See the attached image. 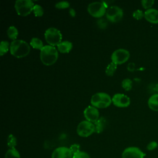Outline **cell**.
Listing matches in <instances>:
<instances>
[{
  "instance_id": "cell-23",
  "label": "cell",
  "mask_w": 158,
  "mask_h": 158,
  "mask_svg": "<svg viewBox=\"0 0 158 158\" xmlns=\"http://www.w3.org/2000/svg\"><path fill=\"white\" fill-rule=\"evenodd\" d=\"M7 146L10 148V149L15 148L16 144H17V139L12 134L9 135L7 138Z\"/></svg>"
},
{
  "instance_id": "cell-27",
  "label": "cell",
  "mask_w": 158,
  "mask_h": 158,
  "mask_svg": "<svg viewBox=\"0 0 158 158\" xmlns=\"http://www.w3.org/2000/svg\"><path fill=\"white\" fill-rule=\"evenodd\" d=\"M133 17L136 20H141L143 17H144V12L139 9H137L133 12Z\"/></svg>"
},
{
  "instance_id": "cell-16",
  "label": "cell",
  "mask_w": 158,
  "mask_h": 158,
  "mask_svg": "<svg viewBox=\"0 0 158 158\" xmlns=\"http://www.w3.org/2000/svg\"><path fill=\"white\" fill-rule=\"evenodd\" d=\"M148 104L149 109L154 111H158V93L154 94L148 99Z\"/></svg>"
},
{
  "instance_id": "cell-25",
  "label": "cell",
  "mask_w": 158,
  "mask_h": 158,
  "mask_svg": "<svg viewBox=\"0 0 158 158\" xmlns=\"http://www.w3.org/2000/svg\"><path fill=\"white\" fill-rule=\"evenodd\" d=\"M33 12L35 15L36 17H41L44 14V10H43V7L38 4H35L33 9Z\"/></svg>"
},
{
  "instance_id": "cell-5",
  "label": "cell",
  "mask_w": 158,
  "mask_h": 158,
  "mask_svg": "<svg viewBox=\"0 0 158 158\" xmlns=\"http://www.w3.org/2000/svg\"><path fill=\"white\" fill-rule=\"evenodd\" d=\"M44 38L49 45L52 46H57L62 42V34L56 28L51 27L46 30Z\"/></svg>"
},
{
  "instance_id": "cell-33",
  "label": "cell",
  "mask_w": 158,
  "mask_h": 158,
  "mask_svg": "<svg viewBox=\"0 0 158 158\" xmlns=\"http://www.w3.org/2000/svg\"><path fill=\"white\" fill-rule=\"evenodd\" d=\"M69 13H70V14L72 17H75V11L73 9H71L69 10Z\"/></svg>"
},
{
  "instance_id": "cell-2",
  "label": "cell",
  "mask_w": 158,
  "mask_h": 158,
  "mask_svg": "<svg viewBox=\"0 0 158 158\" xmlns=\"http://www.w3.org/2000/svg\"><path fill=\"white\" fill-rule=\"evenodd\" d=\"M40 59L45 65H51L57 60L58 52L55 47L46 45L40 50Z\"/></svg>"
},
{
  "instance_id": "cell-21",
  "label": "cell",
  "mask_w": 158,
  "mask_h": 158,
  "mask_svg": "<svg viewBox=\"0 0 158 158\" xmlns=\"http://www.w3.org/2000/svg\"><path fill=\"white\" fill-rule=\"evenodd\" d=\"M117 67V65L115 64V63L112 62L109 63L106 69V75L107 76H112L114 74L115 72L116 71Z\"/></svg>"
},
{
  "instance_id": "cell-10",
  "label": "cell",
  "mask_w": 158,
  "mask_h": 158,
  "mask_svg": "<svg viewBox=\"0 0 158 158\" xmlns=\"http://www.w3.org/2000/svg\"><path fill=\"white\" fill-rule=\"evenodd\" d=\"M146 156L139 148L137 147H128L122 152V158H144Z\"/></svg>"
},
{
  "instance_id": "cell-31",
  "label": "cell",
  "mask_w": 158,
  "mask_h": 158,
  "mask_svg": "<svg viewBox=\"0 0 158 158\" xmlns=\"http://www.w3.org/2000/svg\"><path fill=\"white\" fill-rule=\"evenodd\" d=\"M70 149L72 153V154H75L77 152L80 151V145L78 144H73L71 145Z\"/></svg>"
},
{
  "instance_id": "cell-14",
  "label": "cell",
  "mask_w": 158,
  "mask_h": 158,
  "mask_svg": "<svg viewBox=\"0 0 158 158\" xmlns=\"http://www.w3.org/2000/svg\"><path fill=\"white\" fill-rule=\"evenodd\" d=\"M144 19L149 22L153 24L158 23V10L149 9L144 12Z\"/></svg>"
},
{
  "instance_id": "cell-9",
  "label": "cell",
  "mask_w": 158,
  "mask_h": 158,
  "mask_svg": "<svg viewBox=\"0 0 158 158\" xmlns=\"http://www.w3.org/2000/svg\"><path fill=\"white\" fill-rule=\"evenodd\" d=\"M123 10L117 6H112L109 7L106 11V17L109 21L111 22H119L123 17Z\"/></svg>"
},
{
  "instance_id": "cell-18",
  "label": "cell",
  "mask_w": 158,
  "mask_h": 158,
  "mask_svg": "<svg viewBox=\"0 0 158 158\" xmlns=\"http://www.w3.org/2000/svg\"><path fill=\"white\" fill-rule=\"evenodd\" d=\"M18 30L17 29L16 27H14V26H11L10 27L8 28L7 31V34L8 37L12 40L13 41L16 40L17 36H18Z\"/></svg>"
},
{
  "instance_id": "cell-29",
  "label": "cell",
  "mask_w": 158,
  "mask_h": 158,
  "mask_svg": "<svg viewBox=\"0 0 158 158\" xmlns=\"http://www.w3.org/2000/svg\"><path fill=\"white\" fill-rule=\"evenodd\" d=\"M73 158H90L89 154L83 151H79L75 154H73Z\"/></svg>"
},
{
  "instance_id": "cell-20",
  "label": "cell",
  "mask_w": 158,
  "mask_h": 158,
  "mask_svg": "<svg viewBox=\"0 0 158 158\" xmlns=\"http://www.w3.org/2000/svg\"><path fill=\"white\" fill-rule=\"evenodd\" d=\"M5 158H20L19 151L15 148L9 149L5 154Z\"/></svg>"
},
{
  "instance_id": "cell-1",
  "label": "cell",
  "mask_w": 158,
  "mask_h": 158,
  "mask_svg": "<svg viewBox=\"0 0 158 158\" xmlns=\"http://www.w3.org/2000/svg\"><path fill=\"white\" fill-rule=\"evenodd\" d=\"M10 54L17 58L27 56L30 52V46L23 40H16L12 41L10 44Z\"/></svg>"
},
{
  "instance_id": "cell-22",
  "label": "cell",
  "mask_w": 158,
  "mask_h": 158,
  "mask_svg": "<svg viewBox=\"0 0 158 158\" xmlns=\"http://www.w3.org/2000/svg\"><path fill=\"white\" fill-rule=\"evenodd\" d=\"M9 43L7 41H2L0 44V55L2 56L5 54L9 49Z\"/></svg>"
},
{
  "instance_id": "cell-4",
  "label": "cell",
  "mask_w": 158,
  "mask_h": 158,
  "mask_svg": "<svg viewBox=\"0 0 158 158\" xmlns=\"http://www.w3.org/2000/svg\"><path fill=\"white\" fill-rule=\"evenodd\" d=\"M34 3L31 0H17L15 2V9L19 15L27 16L33 9Z\"/></svg>"
},
{
  "instance_id": "cell-13",
  "label": "cell",
  "mask_w": 158,
  "mask_h": 158,
  "mask_svg": "<svg viewBox=\"0 0 158 158\" xmlns=\"http://www.w3.org/2000/svg\"><path fill=\"white\" fill-rule=\"evenodd\" d=\"M51 158H73V154L70 148L59 147L52 152Z\"/></svg>"
},
{
  "instance_id": "cell-15",
  "label": "cell",
  "mask_w": 158,
  "mask_h": 158,
  "mask_svg": "<svg viewBox=\"0 0 158 158\" xmlns=\"http://www.w3.org/2000/svg\"><path fill=\"white\" fill-rule=\"evenodd\" d=\"M59 51L61 53H68L72 49V43L69 41H64L60 43L57 46Z\"/></svg>"
},
{
  "instance_id": "cell-12",
  "label": "cell",
  "mask_w": 158,
  "mask_h": 158,
  "mask_svg": "<svg viewBox=\"0 0 158 158\" xmlns=\"http://www.w3.org/2000/svg\"><path fill=\"white\" fill-rule=\"evenodd\" d=\"M83 115L86 120L93 123L99 118V112L98 109L93 106H88L85 109Z\"/></svg>"
},
{
  "instance_id": "cell-17",
  "label": "cell",
  "mask_w": 158,
  "mask_h": 158,
  "mask_svg": "<svg viewBox=\"0 0 158 158\" xmlns=\"http://www.w3.org/2000/svg\"><path fill=\"white\" fill-rule=\"evenodd\" d=\"M106 124V120L103 117L99 118L96 122L94 123V127H95V132L97 133H101L105 127Z\"/></svg>"
},
{
  "instance_id": "cell-8",
  "label": "cell",
  "mask_w": 158,
  "mask_h": 158,
  "mask_svg": "<svg viewBox=\"0 0 158 158\" xmlns=\"http://www.w3.org/2000/svg\"><path fill=\"white\" fill-rule=\"evenodd\" d=\"M130 57V52L125 49H118L114 51L111 55V60L117 65L126 62Z\"/></svg>"
},
{
  "instance_id": "cell-26",
  "label": "cell",
  "mask_w": 158,
  "mask_h": 158,
  "mask_svg": "<svg viewBox=\"0 0 158 158\" xmlns=\"http://www.w3.org/2000/svg\"><path fill=\"white\" fill-rule=\"evenodd\" d=\"M143 7L146 10L151 9V7L154 4V0H142L141 1Z\"/></svg>"
},
{
  "instance_id": "cell-6",
  "label": "cell",
  "mask_w": 158,
  "mask_h": 158,
  "mask_svg": "<svg viewBox=\"0 0 158 158\" xmlns=\"http://www.w3.org/2000/svg\"><path fill=\"white\" fill-rule=\"evenodd\" d=\"M107 7V6L104 1L93 2L88 5L87 10L92 17L100 18L106 13Z\"/></svg>"
},
{
  "instance_id": "cell-32",
  "label": "cell",
  "mask_w": 158,
  "mask_h": 158,
  "mask_svg": "<svg viewBox=\"0 0 158 158\" xmlns=\"http://www.w3.org/2000/svg\"><path fill=\"white\" fill-rule=\"evenodd\" d=\"M98 27L101 28H105L107 26V23L104 20V19H99L97 22Z\"/></svg>"
},
{
  "instance_id": "cell-11",
  "label": "cell",
  "mask_w": 158,
  "mask_h": 158,
  "mask_svg": "<svg viewBox=\"0 0 158 158\" xmlns=\"http://www.w3.org/2000/svg\"><path fill=\"white\" fill-rule=\"evenodd\" d=\"M112 102L118 107H127L130 104V99L124 94L117 93L112 97Z\"/></svg>"
},
{
  "instance_id": "cell-34",
  "label": "cell",
  "mask_w": 158,
  "mask_h": 158,
  "mask_svg": "<svg viewBox=\"0 0 158 158\" xmlns=\"http://www.w3.org/2000/svg\"><path fill=\"white\" fill-rule=\"evenodd\" d=\"M156 91L157 92V93H158V83L156 84Z\"/></svg>"
},
{
  "instance_id": "cell-7",
  "label": "cell",
  "mask_w": 158,
  "mask_h": 158,
  "mask_svg": "<svg viewBox=\"0 0 158 158\" xmlns=\"http://www.w3.org/2000/svg\"><path fill=\"white\" fill-rule=\"evenodd\" d=\"M77 132L81 137H88L95 132L94 125L88 120H83L78 125Z\"/></svg>"
},
{
  "instance_id": "cell-19",
  "label": "cell",
  "mask_w": 158,
  "mask_h": 158,
  "mask_svg": "<svg viewBox=\"0 0 158 158\" xmlns=\"http://www.w3.org/2000/svg\"><path fill=\"white\" fill-rule=\"evenodd\" d=\"M30 44L31 46H32L33 48L40 49V50H41L44 46H43V43L42 41L38 38H33L31 40Z\"/></svg>"
},
{
  "instance_id": "cell-24",
  "label": "cell",
  "mask_w": 158,
  "mask_h": 158,
  "mask_svg": "<svg viewBox=\"0 0 158 158\" xmlns=\"http://www.w3.org/2000/svg\"><path fill=\"white\" fill-rule=\"evenodd\" d=\"M122 86L125 91H130L132 88V81L129 78L124 79L122 82Z\"/></svg>"
},
{
  "instance_id": "cell-30",
  "label": "cell",
  "mask_w": 158,
  "mask_h": 158,
  "mask_svg": "<svg viewBox=\"0 0 158 158\" xmlns=\"http://www.w3.org/2000/svg\"><path fill=\"white\" fill-rule=\"evenodd\" d=\"M158 146V144L156 141H152L147 145V149L149 151H153L156 149Z\"/></svg>"
},
{
  "instance_id": "cell-28",
  "label": "cell",
  "mask_w": 158,
  "mask_h": 158,
  "mask_svg": "<svg viewBox=\"0 0 158 158\" xmlns=\"http://www.w3.org/2000/svg\"><path fill=\"white\" fill-rule=\"evenodd\" d=\"M69 6H70V4L67 1H60L56 3L55 5V7L56 8L60 9H66V8H68Z\"/></svg>"
},
{
  "instance_id": "cell-3",
  "label": "cell",
  "mask_w": 158,
  "mask_h": 158,
  "mask_svg": "<svg viewBox=\"0 0 158 158\" xmlns=\"http://www.w3.org/2000/svg\"><path fill=\"white\" fill-rule=\"evenodd\" d=\"M112 98L110 96L106 93H97L92 96L91 99V104L93 106L104 109L106 108L112 103Z\"/></svg>"
}]
</instances>
